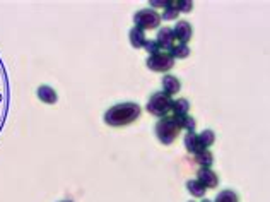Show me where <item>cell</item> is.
Segmentation results:
<instances>
[{
    "mask_svg": "<svg viewBox=\"0 0 270 202\" xmlns=\"http://www.w3.org/2000/svg\"><path fill=\"white\" fill-rule=\"evenodd\" d=\"M141 116V106L137 103H121L111 106L105 115V122L111 127H125Z\"/></svg>",
    "mask_w": 270,
    "mask_h": 202,
    "instance_id": "6da1fadb",
    "label": "cell"
},
{
    "mask_svg": "<svg viewBox=\"0 0 270 202\" xmlns=\"http://www.w3.org/2000/svg\"><path fill=\"white\" fill-rule=\"evenodd\" d=\"M179 132H182V127H179V122L174 116H164L156 124V136L166 146L171 144L178 137Z\"/></svg>",
    "mask_w": 270,
    "mask_h": 202,
    "instance_id": "7a4b0ae2",
    "label": "cell"
},
{
    "mask_svg": "<svg viewBox=\"0 0 270 202\" xmlns=\"http://www.w3.org/2000/svg\"><path fill=\"white\" fill-rule=\"evenodd\" d=\"M173 103H174L173 96L166 94L164 91H157L149 98L147 110H149V113L164 118V116H168L173 111Z\"/></svg>",
    "mask_w": 270,
    "mask_h": 202,
    "instance_id": "3957f363",
    "label": "cell"
},
{
    "mask_svg": "<svg viewBox=\"0 0 270 202\" xmlns=\"http://www.w3.org/2000/svg\"><path fill=\"white\" fill-rule=\"evenodd\" d=\"M133 22H135V28L139 29H154L159 26L161 22V16L157 14L154 9H142L139 11L137 14L133 16Z\"/></svg>",
    "mask_w": 270,
    "mask_h": 202,
    "instance_id": "277c9868",
    "label": "cell"
},
{
    "mask_svg": "<svg viewBox=\"0 0 270 202\" xmlns=\"http://www.w3.org/2000/svg\"><path fill=\"white\" fill-rule=\"evenodd\" d=\"M174 58L169 55L168 52H159L156 55H149L147 58V67L154 72H168L173 69Z\"/></svg>",
    "mask_w": 270,
    "mask_h": 202,
    "instance_id": "5b68a950",
    "label": "cell"
},
{
    "mask_svg": "<svg viewBox=\"0 0 270 202\" xmlns=\"http://www.w3.org/2000/svg\"><path fill=\"white\" fill-rule=\"evenodd\" d=\"M173 34H174V39H178L179 43L190 42V38L193 34L192 24H190V22H187V21H178L176 26H174V29H173Z\"/></svg>",
    "mask_w": 270,
    "mask_h": 202,
    "instance_id": "8992f818",
    "label": "cell"
},
{
    "mask_svg": "<svg viewBox=\"0 0 270 202\" xmlns=\"http://www.w3.org/2000/svg\"><path fill=\"white\" fill-rule=\"evenodd\" d=\"M197 180H199L205 188H214V187H217V183H219L217 175L210 168H200L199 173H197Z\"/></svg>",
    "mask_w": 270,
    "mask_h": 202,
    "instance_id": "52a82bcc",
    "label": "cell"
},
{
    "mask_svg": "<svg viewBox=\"0 0 270 202\" xmlns=\"http://www.w3.org/2000/svg\"><path fill=\"white\" fill-rule=\"evenodd\" d=\"M157 45H159L161 50H171L174 45V34H173V29L169 28H163L159 29V33H157V38H156Z\"/></svg>",
    "mask_w": 270,
    "mask_h": 202,
    "instance_id": "ba28073f",
    "label": "cell"
},
{
    "mask_svg": "<svg viewBox=\"0 0 270 202\" xmlns=\"http://www.w3.org/2000/svg\"><path fill=\"white\" fill-rule=\"evenodd\" d=\"M179 89H182V84H179V79L174 77V75H164L163 77V91L169 96H174Z\"/></svg>",
    "mask_w": 270,
    "mask_h": 202,
    "instance_id": "9c48e42d",
    "label": "cell"
},
{
    "mask_svg": "<svg viewBox=\"0 0 270 202\" xmlns=\"http://www.w3.org/2000/svg\"><path fill=\"white\" fill-rule=\"evenodd\" d=\"M188 111H190V103L185 98H179V100H174L173 103V116L176 120L183 118V116L188 115Z\"/></svg>",
    "mask_w": 270,
    "mask_h": 202,
    "instance_id": "30bf717a",
    "label": "cell"
},
{
    "mask_svg": "<svg viewBox=\"0 0 270 202\" xmlns=\"http://www.w3.org/2000/svg\"><path fill=\"white\" fill-rule=\"evenodd\" d=\"M185 147L188 152H192V154H197L202 146H200V141H199V136H197L195 132H188L187 137H185Z\"/></svg>",
    "mask_w": 270,
    "mask_h": 202,
    "instance_id": "8fae6325",
    "label": "cell"
},
{
    "mask_svg": "<svg viewBox=\"0 0 270 202\" xmlns=\"http://www.w3.org/2000/svg\"><path fill=\"white\" fill-rule=\"evenodd\" d=\"M195 161L202 166V168H210L214 163V156L209 149H200L195 154Z\"/></svg>",
    "mask_w": 270,
    "mask_h": 202,
    "instance_id": "7c38bea8",
    "label": "cell"
},
{
    "mask_svg": "<svg viewBox=\"0 0 270 202\" xmlns=\"http://www.w3.org/2000/svg\"><path fill=\"white\" fill-rule=\"evenodd\" d=\"M146 34H144L142 29L139 28H133L130 31V43H132L133 48H144V45H146Z\"/></svg>",
    "mask_w": 270,
    "mask_h": 202,
    "instance_id": "4fadbf2b",
    "label": "cell"
},
{
    "mask_svg": "<svg viewBox=\"0 0 270 202\" xmlns=\"http://www.w3.org/2000/svg\"><path fill=\"white\" fill-rule=\"evenodd\" d=\"M173 58H187L190 55V48H188L187 43H174L173 48L168 52Z\"/></svg>",
    "mask_w": 270,
    "mask_h": 202,
    "instance_id": "5bb4252c",
    "label": "cell"
},
{
    "mask_svg": "<svg viewBox=\"0 0 270 202\" xmlns=\"http://www.w3.org/2000/svg\"><path fill=\"white\" fill-rule=\"evenodd\" d=\"M38 96H39V100L44 101V103H57V93L53 91L52 88H48V86H41L38 89Z\"/></svg>",
    "mask_w": 270,
    "mask_h": 202,
    "instance_id": "9a60e30c",
    "label": "cell"
},
{
    "mask_svg": "<svg viewBox=\"0 0 270 202\" xmlns=\"http://www.w3.org/2000/svg\"><path fill=\"white\" fill-rule=\"evenodd\" d=\"M187 188L190 190V194L193 197H204L205 195V190H207V188L202 185L199 180H188L187 182Z\"/></svg>",
    "mask_w": 270,
    "mask_h": 202,
    "instance_id": "2e32d148",
    "label": "cell"
},
{
    "mask_svg": "<svg viewBox=\"0 0 270 202\" xmlns=\"http://www.w3.org/2000/svg\"><path fill=\"white\" fill-rule=\"evenodd\" d=\"M199 141H200L202 149H209V147L215 142V136H214L212 130H204V132L199 136Z\"/></svg>",
    "mask_w": 270,
    "mask_h": 202,
    "instance_id": "e0dca14e",
    "label": "cell"
},
{
    "mask_svg": "<svg viewBox=\"0 0 270 202\" xmlns=\"http://www.w3.org/2000/svg\"><path fill=\"white\" fill-rule=\"evenodd\" d=\"M178 122H179V127H182V129L188 130V132H195L197 122H195V118H193V116L187 115V116H183V118H179Z\"/></svg>",
    "mask_w": 270,
    "mask_h": 202,
    "instance_id": "ac0fdd59",
    "label": "cell"
},
{
    "mask_svg": "<svg viewBox=\"0 0 270 202\" xmlns=\"http://www.w3.org/2000/svg\"><path fill=\"white\" fill-rule=\"evenodd\" d=\"M215 202H238V195L233 190H222L215 197Z\"/></svg>",
    "mask_w": 270,
    "mask_h": 202,
    "instance_id": "d6986e66",
    "label": "cell"
},
{
    "mask_svg": "<svg viewBox=\"0 0 270 202\" xmlns=\"http://www.w3.org/2000/svg\"><path fill=\"white\" fill-rule=\"evenodd\" d=\"M179 14L178 12V9L176 6H174V0H169V6L164 9V12H163V16H161V19H166V21H169V19H174Z\"/></svg>",
    "mask_w": 270,
    "mask_h": 202,
    "instance_id": "ffe728a7",
    "label": "cell"
},
{
    "mask_svg": "<svg viewBox=\"0 0 270 202\" xmlns=\"http://www.w3.org/2000/svg\"><path fill=\"white\" fill-rule=\"evenodd\" d=\"M144 48H146L149 55H156V53L163 52V50H161V48H159V45H157L156 39H147L146 45H144Z\"/></svg>",
    "mask_w": 270,
    "mask_h": 202,
    "instance_id": "44dd1931",
    "label": "cell"
},
{
    "mask_svg": "<svg viewBox=\"0 0 270 202\" xmlns=\"http://www.w3.org/2000/svg\"><path fill=\"white\" fill-rule=\"evenodd\" d=\"M174 6H176L178 12H190L193 9V4L190 0H174Z\"/></svg>",
    "mask_w": 270,
    "mask_h": 202,
    "instance_id": "7402d4cb",
    "label": "cell"
},
{
    "mask_svg": "<svg viewBox=\"0 0 270 202\" xmlns=\"http://www.w3.org/2000/svg\"><path fill=\"white\" fill-rule=\"evenodd\" d=\"M151 6L152 7H163V9H166L169 6V0H151Z\"/></svg>",
    "mask_w": 270,
    "mask_h": 202,
    "instance_id": "603a6c76",
    "label": "cell"
},
{
    "mask_svg": "<svg viewBox=\"0 0 270 202\" xmlns=\"http://www.w3.org/2000/svg\"><path fill=\"white\" fill-rule=\"evenodd\" d=\"M204 202H210V200H207V199H204Z\"/></svg>",
    "mask_w": 270,
    "mask_h": 202,
    "instance_id": "cb8c5ba5",
    "label": "cell"
},
{
    "mask_svg": "<svg viewBox=\"0 0 270 202\" xmlns=\"http://www.w3.org/2000/svg\"><path fill=\"white\" fill-rule=\"evenodd\" d=\"M62 202H70V200H62Z\"/></svg>",
    "mask_w": 270,
    "mask_h": 202,
    "instance_id": "d4e9b609",
    "label": "cell"
},
{
    "mask_svg": "<svg viewBox=\"0 0 270 202\" xmlns=\"http://www.w3.org/2000/svg\"><path fill=\"white\" fill-rule=\"evenodd\" d=\"M192 202H193V200H192Z\"/></svg>",
    "mask_w": 270,
    "mask_h": 202,
    "instance_id": "484cf974",
    "label": "cell"
}]
</instances>
